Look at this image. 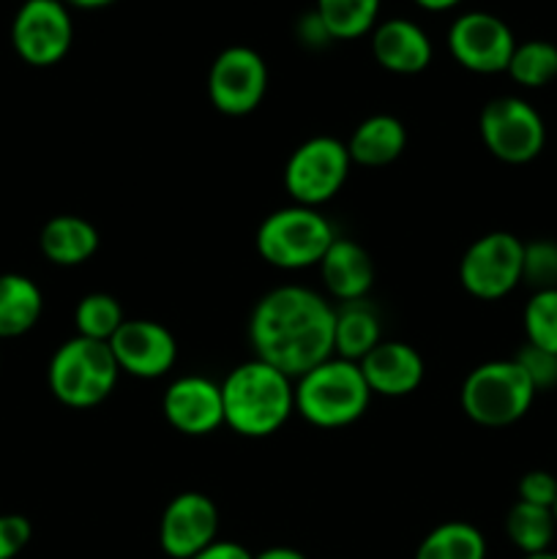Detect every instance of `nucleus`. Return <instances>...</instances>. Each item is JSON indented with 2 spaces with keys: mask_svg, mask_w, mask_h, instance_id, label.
I'll return each instance as SVG.
<instances>
[{
  "mask_svg": "<svg viewBox=\"0 0 557 559\" xmlns=\"http://www.w3.org/2000/svg\"><path fill=\"white\" fill-rule=\"evenodd\" d=\"M336 309L315 289L284 284L257 300L249 320L254 358L273 366L289 380L333 358Z\"/></svg>",
  "mask_w": 557,
  "mask_h": 559,
  "instance_id": "obj_1",
  "label": "nucleus"
},
{
  "mask_svg": "<svg viewBox=\"0 0 557 559\" xmlns=\"http://www.w3.org/2000/svg\"><path fill=\"white\" fill-rule=\"evenodd\" d=\"M224 426L249 440L282 429L295 413V382L262 360H246L222 382Z\"/></svg>",
  "mask_w": 557,
  "mask_h": 559,
  "instance_id": "obj_2",
  "label": "nucleus"
},
{
  "mask_svg": "<svg viewBox=\"0 0 557 559\" xmlns=\"http://www.w3.org/2000/svg\"><path fill=\"white\" fill-rule=\"evenodd\" d=\"M371 391L360 366L344 358H328L295 380V413L317 429H344L364 418Z\"/></svg>",
  "mask_w": 557,
  "mask_h": 559,
  "instance_id": "obj_3",
  "label": "nucleus"
},
{
  "mask_svg": "<svg viewBox=\"0 0 557 559\" xmlns=\"http://www.w3.org/2000/svg\"><path fill=\"white\" fill-rule=\"evenodd\" d=\"M120 366L107 342L74 336L49 360V391L71 409H91L115 391Z\"/></svg>",
  "mask_w": 557,
  "mask_h": 559,
  "instance_id": "obj_4",
  "label": "nucleus"
},
{
  "mask_svg": "<svg viewBox=\"0 0 557 559\" xmlns=\"http://www.w3.org/2000/svg\"><path fill=\"white\" fill-rule=\"evenodd\" d=\"M333 240V224L317 207H278L257 227V251L278 271H304L320 265Z\"/></svg>",
  "mask_w": 557,
  "mask_h": 559,
  "instance_id": "obj_5",
  "label": "nucleus"
},
{
  "mask_svg": "<svg viewBox=\"0 0 557 559\" xmlns=\"http://www.w3.org/2000/svg\"><path fill=\"white\" fill-rule=\"evenodd\" d=\"M535 388L517 360H489L475 366L462 385V409L473 424L502 429L528 415Z\"/></svg>",
  "mask_w": 557,
  "mask_h": 559,
  "instance_id": "obj_6",
  "label": "nucleus"
},
{
  "mask_svg": "<svg viewBox=\"0 0 557 559\" xmlns=\"http://www.w3.org/2000/svg\"><path fill=\"white\" fill-rule=\"evenodd\" d=\"M347 145L336 136H311L289 153L284 164V189L293 205L320 207L344 189L349 178Z\"/></svg>",
  "mask_w": 557,
  "mask_h": 559,
  "instance_id": "obj_7",
  "label": "nucleus"
},
{
  "mask_svg": "<svg viewBox=\"0 0 557 559\" xmlns=\"http://www.w3.org/2000/svg\"><path fill=\"white\" fill-rule=\"evenodd\" d=\"M478 129L486 151L506 164H528L544 151V118L519 96L491 98L481 109Z\"/></svg>",
  "mask_w": 557,
  "mask_h": 559,
  "instance_id": "obj_8",
  "label": "nucleus"
},
{
  "mask_svg": "<svg viewBox=\"0 0 557 559\" xmlns=\"http://www.w3.org/2000/svg\"><path fill=\"white\" fill-rule=\"evenodd\" d=\"M524 243L511 233H489L475 240L459 262V282L473 298L500 300L522 282Z\"/></svg>",
  "mask_w": 557,
  "mask_h": 559,
  "instance_id": "obj_9",
  "label": "nucleus"
},
{
  "mask_svg": "<svg viewBox=\"0 0 557 559\" xmlns=\"http://www.w3.org/2000/svg\"><path fill=\"white\" fill-rule=\"evenodd\" d=\"M268 91V69L251 47H227L213 60L208 74V96L218 112L244 118L254 112Z\"/></svg>",
  "mask_w": 557,
  "mask_h": 559,
  "instance_id": "obj_10",
  "label": "nucleus"
},
{
  "mask_svg": "<svg viewBox=\"0 0 557 559\" xmlns=\"http://www.w3.org/2000/svg\"><path fill=\"white\" fill-rule=\"evenodd\" d=\"M74 38L69 9L60 0H25L11 25V41L25 63L55 66L66 58Z\"/></svg>",
  "mask_w": 557,
  "mask_h": 559,
  "instance_id": "obj_11",
  "label": "nucleus"
},
{
  "mask_svg": "<svg viewBox=\"0 0 557 559\" xmlns=\"http://www.w3.org/2000/svg\"><path fill=\"white\" fill-rule=\"evenodd\" d=\"M448 49L459 66L475 74H497L506 71L517 49L511 27L495 14L473 11L459 16L448 31Z\"/></svg>",
  "mask_w": 557,
  "mask_h": 559,
  "instance_id": "obj_12",
  "label": "nucleus"
},
{
  "mask_svg": "<svg viewBox=\"0 0 557 559\" xmlns=\"http://www.w3.org/2000/svg\"><path fill=\"white\" fill-rule=\"evenodd\" d=\"M218 508L200 491H183L164 508L158 522V546L173 559H191L216 544Z\"/></svg>",
  "mask_w": 557,
  "mask_h": 559,
  "instance_id": "obj_13",
  "label": "nucleus"
},
{
  "mask_svg": "<svg viewBox=\"0 0 557 559\" xmlns=\"http://www.w3.org/2000/svg\"><path fill=\"white\" fill-rule=\"evenodd\" d=\"M120 371L140 380H158L178 360V342L164 325L153 320H126L109 338Z\"/></svg>",
  "mask_w": 557,
  "mask_h": 559,
  "instance_id": "obj_14",
  "label": "nucleus"
},
{
  "mask_svg": "<svg viewBox=\"0 0 557 559\" xmlns=\"http://www.w3.org/2000/svg\"><path fill=\"white\" fill-rule=\"evenodd\" d=\"M162 409L169 426L178 429L180 435H213L224 426L222 385L200 374L178 377L175 382H169L162 399Z\"/></svg>",
  "mask_w": 557,
  "mask_h": 559,
  "instance_id": "obj_15",
  "label": "nucleus"
},
{
  "mask_svg": "<svg viewBox=\"0 0 557 559\" xmlns=\"http://www.w3.org/2000/svg\"><path fill=\"white\" fill-rule=\"evenodd\" d=\"M358 366L371 396L388 399H402L418 391L426 371L418 349L404 342H386V338Z\"/></svg>",
  "mask_w": 557,
  "mask_h": 559,
  "instance_id": "obj_16",
  "label": "nucleus"
},
{
  "mask_svg": "<svg viewBox=\"0 0 557 559\" xmlns=\"http://www.w3.org/2000/svg\"><path fill=\"white\" fill-rule=\"evenodd\" d=\"M320 276L328 293L339 304H353V300H364L369 295L371 284H375V262L364 246L336 235L320 262Z\"/></svg>",
  "mask_w": 557,
  "mask_h": 559,
  "instance_id": "obj_17",
  "label": "nucleus"
},
{
  "mask_svg": "<svg viewBox=\"0 0 557 559\" xmlns=\"http://www.w3.org/2000/svg\"><path fill=\"white\" fill-rule=\"evenodd\" d=\"M371 52L393 74H418L431 63V41L410 20L382 22L371 38Z\"/></svg>",
  "mask_w": 557,
  "mask_h": 559,
  "instance_id": "obj_18",
  "label": "nucleus"
},
{
  "mask_svg": "<svg viewBox=\"0 0 557 559\" xmlns=\"http://www.w3.org/2000/svg\"><path fill=\"white\" fill-rule=\"evenodd\" d=\"M404 145H407V131L402 120L393 115H371L355 126L347 153L353 164L360 167H388L402 156Z\"/></svg>",
  "mask_w": 557,
  "mask_h": 559,
  "instance_id": "obj_19",
  "label": "nucleus"
},
{
  "mask_svg": "<svg viewBox=\"0 0 557 559\" xmlns=\"http://www.w3.org/2000/svg\"><path fill=\"white\" fill-rule=\"evenodd\" d=\"M38 246L52 265L74 267L96 254L98 233L87 218L66 213V216H55L44 224Z\"/></svg>",
  "mask_w": 557,
  "mask_h": 559,
  "instance_id": "obj_20",
  "label": "nucleus"
},
{
  "mask_svg": "<svg viewBox=\"0 0 557 559\" xmlns=\"http://www.w3.org/2000/svg\"><path fill=\"white\" fill-rule=\"evenodd\" d=\"M380 342V317L366 304V298L339 306L336 322H333V355L336 358L360 364Z\"/></svg>",
  "mask_w": 557,
  "mask_h": 559,
  "instance_id": "obj_21",
  "label": "nucleus"
},
{
  "mask_svg": "<svg viewBox=\"0 0 557 559\" xmlns=\"http://www.w3.org/2000/svg\"><path fill=\"white\" fill-rule=\"evenodd\" d=\"M44 311V295L22 273L0 276V338H16L31 331Z\"/></svg>",
  "mask_w": 557,
  "mask_h": 559,
  "instance_id": "obj_22",
  "label": "nucleus"
},
{
  "mask_svg": "<svg viewBox=\"0 0 557 559\" xmlns=\"http://www.w3.org/2000/svg\"><path fill=\"white\" fill-rule=\"evenodd\" d=\"M557 522L552 516V508L530 506V502L517 500L506 516V535L522 555H541L549 551L555 540Z\"/></svg>",
  "mask_w": 557,
  "mask_h": 559,
  "instance_id": "obj_23",
  "label": "nucleus"
},
{
  "mask_svg": "<svg viewBox=\"0 0 557 559\" xmlns=\"http://www.w3.org/2000/svg\"><path fill=\"white\" fill-rule=\"evenodd\" d=\"M415 559H486V538L467 522H446L418 544Z\"/></svg>",
  "mask_w": 557,
  "mask_h": 559,
  "instance_id": "obj_24",
  "label": "nucleus"
},
{
  "mask_svg": "<svg viewBox=\"0 0 557 559\" xmlns=\"http://www.w3.org/2000/svg\"><path fill=\"white\" fill-rule=\"evenodd\" d=\"M377 11H380V0H317V16L325 25L328 36L342 38V41L371 31Z\"/></svg>",
  "mask_w": 557,
  "mask_h": 559,
  "instance_id": "obj_25",
  "label": "nucleus"
},
{
  "mask_svg": "<svg viewBox=\"0 0 557 559\" xmlns=\"http://www.w3.org/2000/svg\"><path fill=\"white\" fill-rule=\"evenodd\" d=\"M126 317L118 300L107 293H91L76 304L74 309V325L76 336L93 338V342H107L118 333Z\"/></svg>",
  "mask_w": 557,
  "mask_h": 559,
  "instance_id": "obj_26",
  "label": "nucleus"
},
{
  "mask_svg": "<svg viewBox=\"0 0 557 559\" xmlns=\"http://www.w3.org/2000/svg\"><path fill=\"white\" fill-rule=\"evenodd\" d=\"M506 71L522 87L549 85L552 80H557V47L549 41L517 44Z\"/></svg>",
  "mask_w": 557,
  "mask_h": 559,
  "instance_id": "obj_27",
  "label": "nucleus"
},
{
  "mask_svg": "<svg viewBox=\"0 0 557 559\" xmlns=\"http://www.w3.org/2000/svg\"><path fill=\"white\" fill-rule=\"evenodd\" d=\"M524 333L528 342L557 353V289H541L524 306Z\"/></svg>",
  "mask_w": 557,
  "mask_h": 559,
  "instance_id": "obj_28",
  "label": "nucleus"
},
{
  "mask_svg": "<svg viewBox=\"0 0 557 559\" xmlns=\"http://www.w3.org/2000/svg\"><path fill=\"white\" fill-rule=\"evenodd\" d=\"M522 282L528 284V287H533V293H541V289H557L555 240H533V243H524Z\"/></svg>",
  "mask_w": 557,
  "mask_h": 559,
  "instance_id": "obj_29",
  "label": "nucleus"
},
{
  "mask_svg": "<svg viewBox=\"0 0 557 559\" xmlns=\"http://www.w3.org/2000/svg\"><path fill=\"white\" fill-rule=\"evenodd\" d=\"M513 360L528 374V380L533 382L535 393L557 388V353H549V349H541L535 344L524 342L519 347V353L513 355Z\"/></svg>",
  "mask_w": 557,
  "mask_h": 559,
  "instance_id": "obj_30",
  "label": "nucleus"
},
{
  "mask_svg": "<svg viewBox=\"0 0 557 559\" xmlns=\"http://www.w3.org/2000/svg\"><path fill=\"white\" fill-rule=\"evenodd\" d=\"M519 500L530 502V506L552 508L557 500V478L546 469H530L519 478Z\"/></svg>",
  "mask_w": 557,
  "mask_h": 559,
  "instance_id": "obj_31",
  "label": "nucleus"
},
{
  "mask_svg": "<svg viewBox=\"0 0 557 559\" xmlns=\"http://www.w3.org/2000/svg\"><path fill=\"white\" fill-rule=\"evenodd\" d=\"M33 527L20 513H0V559H14L31 544Z\"/></svg>",
  "mask_w": 557,
  "mask_h": 559,
  "instance_id": "obj_32",
  "label": "nucleus"
},
{
  "mask_svg": "<svg viewBox=\"0 0 557 559\" xmlns=\"http://www.w3.org/2000/svg\"><path fill=\"white\" fill-rule=\"evenodd\" d=\"M191 559H254V555L240 544H233V540H216V544H211L205 551Z\"/></svg>",
  "mask_w": 557,
  "mask_h": 559,
  "instance_id": "obj_33",
  "label": "nucleus"
},
{
  "mask_svg": "<svg viewBox=\"0 0 557 559\" xmlns=\"http://www.w3.org/2000/svg\"><path fill=\"white\" fill-rule=\"evenodd\" d=\"M254 559H306L298 549H289V546H271V549H262Z\"/></svg>",
  "mask_w": 557,
  "mask_h": 559,
  "instance_id": "obj_34",
  "label": "nucleus"
},
{
  "mask_svg": "<svg viewBox=\"0 0 557 559\" xmlns=\"http://www.w3.org/2000/svg\"><path fill=\"white\" fill-rule=\"evenodd\" d=\"M415 3H418L420 9L446 11V9H453V5H457V3H462V0H415Z\"/></svg>",
  "mask_w": 557,
  "mask_h": 559,
  "instance_id": "obj_35",
  "label": "nucleus"
},
{
  "mask_svg": "<svg viewBox=\"0 0 557 559\" xmlns=\"http://www.w3.org/2000/svg\"><path fill=\"white\" fill-rule=\"evenodd\" d=\"M63 5H76V9H102V5L115 3V0H60Z\"/></svg>",
  "mask_w": 557,
  "mask_h": 559,
  "instance_id": "obj_36",
  "label": "nucleus"
},
{
  "mask_svg": "<svg viewBox=\"0 0 557 559\" xmlns=\"http://www.w3.org/2000/svg\"><path fill=\"white\" fill-rule=\"evenodd\" d=\"M522 559H557L555 551H541V555H524Z\"/></svg>",
  "mask_w": 557,
  "mask_h": 559,
  "instance_id": "obj_37",
  "label": "nucleus"
},
{
  "mask_svg": "<svg viewBox=\"0 0 557 559\" xmlns=\"http://www.w3.org/2000/svg\"><path fill=\"white\" fill-rule=\"evenodd\" d=\"M552 516H555V522H557V500H555V506H552Z\"/></svg>",
  "mask_w": 557,
  "mask_h": 559,
  "instance_id": "obj_38",
  "label": "nucleus"
}]
</instances>
